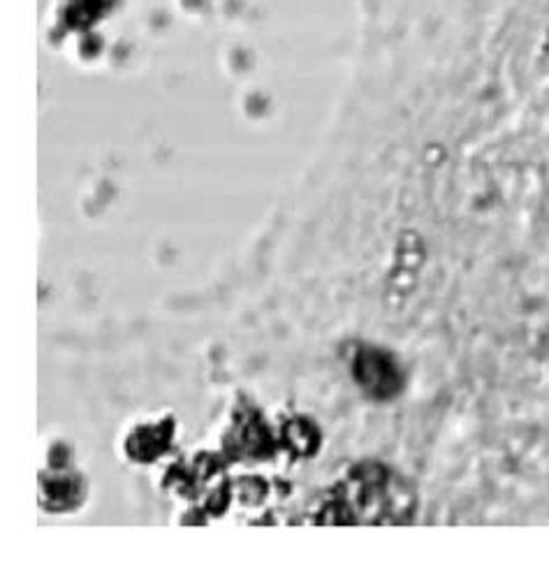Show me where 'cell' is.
<instances>
[{
	"label": "cell",
	"mask_w": 549,
	"mask_h": 563,
	"mask_svg": "<svg viewBox=\"0 0 549 563\" xmlns=\"http://www.w3.org/2000/svg\"><path fill=\"white\" fill-rule=\"evenodd\" d=\"M353 374L360 387L373 399H392L404 387L399 364L378 349H360L353 362Z\"/></svg>",
	"instance_id": "obj_1"
},
{
	"label": "cell",
	"mask_w": 549,
	"mask_h": 563,
	"mask_svg": "<svg viewBox=\"0 0 549 563\" xmlns=\"http://www.w3.org/2000/svg\"><path fill=\"white\" fill-rule=\"evenodd\" d=\"M285 437H288V443L293 445V450H297L299 454H309L316 450L318 445V434L316 429L304 422V420H297L293 424H288V429H285Z\"/></svg>",
	"instance_id": "obj_3"
},
{
	"label": "cell",
	"mask_w": 549,
	"mask_h": 563,
	"mask_svg": "<svg viewBox=\"0 0 549 563\" xmlns=\"http://www.w3.org/2000/svg\"><path fill=\"white\" fill-rule=\"evenodd\" d=\"M172 422L158 424V427H140L133 437L128 439V452L130 457L138 462H151L156 460L161 452L167 450L172 439Z\"/></svg>",
	"instance_id": "obj_2"
}]
</instances>
